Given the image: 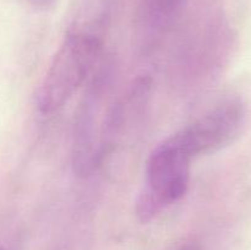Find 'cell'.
I'll return each mask as SVG.
<instances>
[{
	"label": "cell",
	"instance_id": "3",
	"mask_svg": "<svg viewBox=\"0 0 251 250\" xmlns=\"http://www.w3.org/2000/svg\"><path fill=\"white\" fill-rule=\"evenodd\" d=\"M247 108L238 98H229L176 132L191 157L210 154L232 144L244 129Z\"/></svg>",
	"mask_w": 251,
	"mask_h": 250
},
{
	"label": "cell",
	"instance_id": "7",
	"mask_svg": "<svg viewBox=\"0 0 251 250\" xmlns=\"http://www.w3.org/2000/svg\"><path fill=\"white\" fill-rule=\"evenodd\" d=\"M0 250H5V249H4V248H1V247H0Z\"/></svg>",
	"mask_w": 251,
	"mask_h": 250
},
{
	"label": "cell",
	"instance_id": "1",
	"mask_svg": "<svg viewBox=\"0 0 251 250\" xmlns=\"http://www.w3.org/2000/svg\"><path fill=\"white\" fill-rule=\"evenodd\" d=\"M100 51L102 42L95 34L73 32L65 37L37 91L42 114H53L70 100L93 71Z\"/></svg>",
	"mask_w": 251,
	"mask_h": 250
},
{
	"label": "cell",
	"instance_id": "2",
	"mask_svg": "<svg viewBox=\"0 0 251 250\" xmlns=\"http://www.w3.org/2000/svg\"><path fill=\"white\" fill-rule=\"evenodd\" d=\"M191 159L174 134L154 147L147 159L144 186L135 202L140 221L153 220L184 198L190 181Z\"/></svg>",
	"mask_w": 251,
	"mask_h": 250
},
{
	"label": "cell",
	"instance_id": "4",
	"mask_svg": "<svg viewBox=\"0 0 251 250\" xmlns=\"http://www.w3.org/2000/svg\"><path fill=\"white\" fill-rule=\"evenodd\" d=\"M180 5V0H153L150 5L152 26L163 27L172 21Z\"/></svg>",
	"mask_w": 251,
	"mask_h": 250
},
{
	"label": "cell",
	"instance_id": "6",
	"mask_svg": "<svg viewBox=\"0 0 251 250\" xmlns=\"http://www.w3.org/2000/svg\"><path fill=\"white\" fill-rule=\"evenodd\" d=\"M178 250H199V248L195 247V245H185V247L180 248Z\"/></svg>",
	"mask_w": 251,
	"mask_h": 250
},
{
	"label": "cell",
	"instance_id": "5",
	"mask_svg": "<svg viewBox=\"0 0 251 250\" xmlns=\"http://www.w3.org/2000/svg\"><path fill=\"white\" fill-rule=\"evenodd\" d=\"M28 1L39 9H49L55 4V0H28Z\"/></svg>",
	"mask_w": 251,
	"mask_h": 250
}]
</instances>
